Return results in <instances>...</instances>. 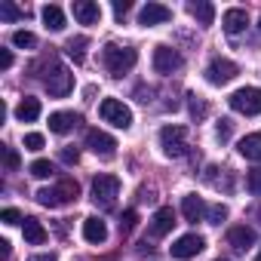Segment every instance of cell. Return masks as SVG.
<instances>
[{"instance_id":"obj_24","label":"cell","mask_w":261,"mask_h":261,"mask_svg":"<svg viewBox=\"0 0 261 261\" xmlns=\"http://www.w3.org/2000/svg\"><path fill=\"white\" fill-rule=\"evenodd\" d=\"M188 13H191L203 28H209V25L215 22V7L206 4V0H200V4H188Z\"/></svg>"},{"instance_id":"obj_14","label":"cell","mask_w":261,"mask_h":261,"mask_svg":"<svg viewBox=\"0 0 261 261\" xmlns=\"http://www.w3.org/2000/svg\"><path fill=\"white\" fill-rule=\"evenodd\" d=\"M172 224H175V212H172V206H163V209H157V212H154L148 233H151L154 240H160V237H166V233L172 230Z\"/></svg>"},{"instance_id":"obj_41","label":"cell","mask_w":261,"mask_h":261,"mask_svg":"<svg viewBox=\"0 0 261 261\" xmlns=\"http://www.w3.org/2000/svg\"><path fill=\"white\" fill-rule=\"evenodd\" d=\"M249 218H255V221L261 224V203H252V206H249Z\"/></svg>"},{"instance_id":"obj_1","label":"cell","mask_w":261,"mask_h":261,"mask_svg":"<svg viewBox=\"0 0 261 261\" xmlns=\"http://www.w3.org/2000/svg\"><path fill=\"white\" fill-rule=\"evenodd\" d=\"M101 62H105V68H108V74H111V77H123L126 71H133V68H136L139 53H136L133 46H117V43H108V46L101 49Z\"/></svg>"},{"instance_id":"obj_20","label":"cell","mask_w":261,"mask_h":261,"mask_svg":"<svg viewBox=\"0 0 261 261\" xmlns=\"http://www.w3.org/2000/svg\"><path fill=\"white\" fill-rule=\"evenodd\" d=\"M206 209H209V206H206L197 194H188V197L181 200V215H185L188 221H200V218L206 215Z\"/></svg>"},{"instance_id":"obj_11","label":"cell","mask_w":261,"mask_h":261,"mask_svg":"<svg viewBox=\"0 0 261 261\" xmlns=\"http://www.w3.org/2000/svg\"><path fill=\"white\" fill-rule=\"evenodd\" d=\"M86 148L92 154H98V157H114L117 142H114V136L101 133V129H89V133H86Z\"/></svg>"},{"instance_id":"obj_17","label":"cell","mask_w":261,"mask_h":261,"mask_svg":"<svg viewBox=\"0 0 261 261\" xmlns=\"http://www.w3.org/2000/svg\"><path fill=\"white\" fill-rule=\"evenodd\" d=\"M83 237H86V243H92V246H101V243L108 240V224H105L101 218L89 215V218L83 221Z\"/></svg>"},{"instance_id":"obj_23","label":"cell","mask_w":261,"mask_h":261,"mask_svg":"<svg viewBox=\"0 0 261 261\" xmlns=\"http://www.w3.org/2000/svg\"><path fill=\"white\" fill-rule=\"evenodd\" d=\"M16 117H19L22 123H34V120L40 117V101L31 98V95H25V98L16 105Z\"/></svg>"},{"instance_id":"obj_10","label":"cell","mask_w":261,"mask_h":261,"mask_svg":"<svg viewBox=\"0 0 261 261\" xmlns=\"http://www.w3.org/2000/svg\"><path fill=\"white\" fill-rule=\"evenodd\" d=\"M181 65H185V59H181L178 49H172V46H157L154 49V71L157 74H175V71H181Z\"/></svg>"},{"instance_id":"obj_16","label":"cell","mask_w":261,"mask_h":261,"mask_svg":"<svg viewBox=\"0 0 261 261\" xmlns=\"http://www.w3.org/2000/svg\"><path fill=\"white\" fill-rule=\"evenodd\" d=\"M255 240H258V233H255L249 224H237V227H230V230H227V243H230L233 249H240V252L252 249V246H255Z\"/></svg>"},{"instance_id":"obj_15","label":"cell","mask_w":261,"mask_h":261,"mask_svg":"<svg viewBox=\"0 0 261 261\" xmlns=\"http://www.w3.org/2000/svg\"><path fill=\"white\" fill-rule=\"evenodd\" d=\"M71 13L80 25H98V19H101V7L92 4V0H74Z\"/></svg>"},{"instance_id":"obj_30","label":"cell","mask_w":261,"mask_h":261,"mask_svg":"<svg viewBox=\"0 0 261 261\" xmlns=\"http://www.w3.org/2000/svg\"><path fill=\"white\" fill-rule=\"evenodd\" d=\"M136 224H139V212H136V209H126L123 218H120V230H123V233H133Z\"/></svg>"},{"instance_id":"obj_19","label":"cell","mask_w":261,"mask_h":261,"mask_svg":"<svg viewBox=\"0 0 261 261\" xmlns=\"http://www.w3.org/2000/svg\"><path fill=\"white\" fill-rule=\"evenodd\" d=\"M237 151H240L246 160H252V163H261V133H252V136L240 139Z\"/></svg>"},{"instance_id":"obj_38","label":"cell","mask_w":261,"mask_h":261,"mask_svg":"<svg viewBox=\"0 0 261 261\" xmlns=\"http://www.w3.org/2000/svg\"><path fill=\"white\" fill-rule=\"evenodd\" d=\"M230 129H233L230 120H221V123H218V142H227V139H230Z\"/></svg>"},{"instance_id":"obj_31","label":"cell","mask_w":261,"mask_h":261,"mask_svg":"<svg viewBox=\"0 0 261 261\" xmlns=\"http://www.w3.org/2000/svg\"><path fill=\"white\" fill-rule=\"evenodd\" d=\"M224 218H227V206L215 203V206H209V209H206V221H209V224H221Z\"/></svg>"},{"instance_id":"obj_3","label":"cell","mask_w":261,"mask_h":261,"mask_svg":"<svg viewBox=\"0 0 261 261\" xmlns=\"http://www.w3.org/2000/svg\"><path fill=\"white\" fill-rule=\"evenodd\" d=\"M43 83H46V89H49V95H56V98H65L71 89H74V74L62 65V62H56V59H49V65H46V77H43Z\"/></svg>"},{"instance_id":"obj_12","label":"cell","mask_w":261,"mask_h":261,"mask_svg":"<svg viewBox=\"0 0 261 261\" xmlns=\"http://www.w3.org/2000/svg\"><path fill=\"white\" fill-rule=\"evenodd\" d=\"M169 19H172V10L163 7V4H148V7H142V13H139V25H145V28L166 25Z\"/></svg>"},{"instance_id":"obj_37","label":"cell","mask_w":261,"mask_h":261,"mask_svg":"<svg viewBox=\"0 0 261 261\" xmlns=\"http://www.w3.org/2000/svg\"><path fill=\"white\" fill-rule=\"evenodd\" d=\"M129 10H133V4H129V0H114V16H117V19H123Z\"/></svg>"},{"instance_id":"obj_9","label":"cell","mask_w":261,"mask_h":261,"mask_svg":"<svg viewBox=\"0 0 261 261\" xmlns=\"http://www.w3.org/2000/svg\"><path fill=\"white\" fill-rule=\"evenodd\" d=\"M203 249H206V240H203L200 233H185V237H178V240L169 246L172 258H178V261H188V258L200 255Z\"/></svg>"},{"instance_id":"obj_5","label":"cell","mask_w":261,"mask_h":261,"mask_svg":"<svg viewBox=\"0 0 261 261\" xmlns=\"http://www.w3.org/2000/svg\"><path fill=\"white\" fill-rule=\"evenodd\" d=\"M98 114H101L105 123H111L117 129H129V126H133V111H129L120 98H105L98 105Z\"/></svg>"},{"instance_id":"obj_34","label":"cell","mask_w":261,"mask_h":261,"mask_svg":"<svg viewBox=\"0 0 261 261\" xmlns=\"http://www.w3.org/2000/svg\"><path fill=\"white\" fill-rule=\"evenodd\" d=\"M0 221H4V224H19V221H25V218H22L19 209H4V212H0Z\"/></svg>"},{"instance_id":"obj_32","label":"cell","mask_w":261,"mask_h":261,"mask_svg":"<svg viewBox=\"0 0 261 261\" xmlns=\"http://www.w3.org/2000/svg\"><path fill=\"white\" fill-rule=\"evenodd\" d=\"M43 145H46V139L40 133H28L25 136V151H43Z\"/></svg>"},{"instance_id":"obj_26","label":"cell","mask_w":261,"mask_h":261,"mask_svg":"<svg viewBox=\"0 0 261 261\" xmlns=\"http://www.w3.org/2000/svg\"><path fill=\"white\" fill-rule=\"evenodd\" d=\"M188 111H191V117H194L197 123L209 117V105H206V98H203V95H197V92H191V95H188Z\"/></svg>"},{"instance_id":"obj_44","label":"cell","mask_w":261,"mask_h":261,"mask_svg":"<svg viewBox=\"0 0 261 261\" xmlns=\"http://www.w3.org/2000/svg\"><path fill=\"white\" fill-rule=\"evenodd\" d=\"M258 31H261V19H258Z\"/></svg>"},{"instance_id":"obj_22","label":"cell","mask_w":261,"mask_h":261,"mask_svg":"<svg viewBox=\"0 0 261 261\" xmlns=\"http://www.w3.org/2000/svg\"><path fill=\"white\" fill-rule=\"evenodd\" d=\"M86 46H89V37H71L68 40V46H65V56L74 62V65H83L86 62Z\"/></svg>"},{"instance_id":"obj_42","label":"cell","mask_w":261,"mask_h":261,"mask_svg":"<svg viewBox=\"0 0 261 261\" xmlns=\"http://www.w3.org/2000/svg\"><path fill=\"white\" fill-rule=\"evenodd\" d=\"M0 258H4V261L10 258V243L7 240H0Z\"/></svg>"},{"instance_id":"obj_28","label":"cell","mask_w":261,"mask_h":261,"mask_svg":"<svg viewBox=\"0 0 261 261\" xmlns=\"http://www.w3.org/2000/svg\"><path fill=\"white\" fill-rule=\"evenodd\" d=\"M28 172H31L34 178H49V175L56 172V166H53L49 160H34V163L28 166Z\"/></svg>"},{"instance_id":"obj_21","label":"cell","mask_w":261,"mask_h":261,"mask_svg":"<svg viewBox=\"0 0 261 261\" xmlns=\"http://www.w3.org/2000/svg\"><path fill=\"white\" fill-rule=\"evenodd\" d=\"M22 233H25V243H31V246H43L46 243V227L37 218H25L22 221Z\"/></svg>"},{"instance_id":"obj_35","label":"cell","mask_w":261,"mask_h":261,"mask_svg":"<svg viewBox=\"0 0 261 261\" xmlns=\"http://www.w3.org/2000/svg\"><path fill=\"white\" fill-rule=\"evenodd\" d=\"M4 163H7V169H19V154L13 148H4Z\"/></svg>"},{"instance_id":"obj_43","label":"cell","mask_w":261,"mask_h":261,"mask_svg":"<svg viewBox=\"0 0 261 261\" xmlns=\"http://www.w3.org/2000/svg\"><path fill=\"white\" fill-rule=\"evenodd\" d=\"M255 261H261V252H258V255H255Z\"/></svg>"},{"instance_id":"obj_40","label":"cell","mask_w":261,"mask_h":261,"mask_svg":"<svg viewBox=\"0 0 261 261\" xmlns=\"http://www.w3.org/2000/svg\"><path fill=\"white\" fill-rule=\"evenodd\" d=\"M28 261H59V258H56V252H37V255H31Z\"/></svg>"},{"instance_id":"obj_13","label":"cell","mask_w":261,"mask_h":261,"mask_svg":"<svg viewBox=\"0 0 261 261\" xmlns=\"http://www.w3.org/2000/svg\"><path fill=\"white\" fill-rule=\"evenodd\" d=\"M80 123H83L80 114H74V111H56V114H49V133L65 136V133H71V129H77Z\"/></svg>"},{"instance_id":"obj_29","label":"cell","mask_w":261,"mask_h":261,"mask_svg":"<svg viewBox=\"0 0 261 261\" xmlns=\"http://www.w3.org/2000/svg\"><path fill=\"white\" fill-rule=\"evenodd\" d=\"M13 43H16L19 49H34V46H37V37H34L31 31H16V34H13Z\"/></svg>"},{"instance_id":"obj_36","label":"cell","mask_w":261,"mask_h":261,"mask_svg":"<svg viewBox=\"0 0 261 261\" xmlns=\"http://www.w3.org/2000/svg\"><path fill=\"white\" fill-rule=\"evenodd\" d=\"M249 191L252 194H261V169H252L249 172Z\"/></svg>"},{"instance_id":"obj_2","label":"cell","mask_w":261,"mask_h":261,"mask_svg":"<svg viewBox=\"0 0 261 261\" xmlns=\"http://www.w3.org/2000/svg\"><path fill=\"white\" fill-rule=\"evenodd\" d=\"M77 197H80V185H77L74 178H62L59 185L37 191V203L46 206V209H59V206H65V203H74Z\"/></svg>"},{"instance_id":"obj_27","label":"cell","mask_w":261,"mask_h":261,"mask_svg":"<svg viewBox=\"0 0 261 261\" xmlns=\"http://www.w3.org/2000/svg\"><path fill=\"white\" fill-rule=\"evenodd\" d=\"M28 13L25 10H19L16 4H10V0H4V4H0V19L4 22H19V19H25Z\"/></svg>"},{"instance_id":"obj_8","label":"cell","mask_w":261,"mask_h":261,"mask_svg":"<svg viewBox=\"0 0 261 261\" xmlns=\"http://www.w3.org/2000/svg\"><path fill=\"white\" fill-rule=\"evenodd\" d=\"M237 74H240V68H237L230 59H221V56H215V59L206 65V80H209L212 86H224V83H230Z\"/></svg>"},{"instance_id":"obj_25","label":"cell","mask_w":261,"mask_h":261,"mask_svg":"<svg viewBox=\"0 0 261 261\" xmlns=\"http://www.w3.org/2000/svg\"><path fill=\"white\" fill-rule=\"evenodd\" d=\"M40 16H43V25H46L49 31H62V28H65V13H62V7L49 4V7L40 10Z\"/></svg>"},{"instance_id":"obj_6","label":"cell","mask_w":261,"mask_h":261,"mask_svg":"<svg viewBox=\"0 0 261 261\" xmlns=\"http://www.w3.org/2000/svg\"><path fill=\"white\" fill-rule=\"evenodd\" d=\"M117 194H120V178L117 175H95L92 178V200H95V206L111 209Z\"/></svg>"},{"instance_id":"obj_7","label":"cell","mask_w":261,"mask_h":261,"mask_svg":"<svg viewBox=\"0 0 261 261\" xmlns=\"http://www.w3.org/2000/svg\"><path fill=\"white\" fill-rule=\"evenodd\" d=\"M160 145L166 157H181L188 151V133L185 126H163L160 129Z\"/></svg>"},{"instance_id":"obj_18","label":"cell","mask_w":261,"mask_h":261,"mask_svg":"<svg viewBox=\"0 0 261 261\" xmlns=\"http://www.w3.org/2000/svg\"><path fill=\"white\" fill-rule=\"evenodd\" d=\"M221 25H224V31H227V34H240V31H246L249 16H246V10L233 7V10H227V13L221 16Z\"/></svg>"},{"instance_id":"obj_39","label":"cell","mask_w":261,"mask_h":261,"mask_svg":"<svg viewBox=\"0 0 261 261\" xmlns=\"http://www.w3.org/2000/svg\"><path fill=\"white\" fill-rule=\"evenodd\" d=\"M0 68H4V71L13 68V53L10 49H0Z\"/></svg>"},{"instance_id":"obj_4","label":"cell","mask_w":261,"mask_h":261,"mask_svg":"<svg viewBox=\"0 0 261 261\" xmlns=\"http://www.w3.org/2000/svg\"><path fill=\"white\" fill-rule=\"evenodd\" d=\"M227 101H230V108H233L237 114H246V117L261 114V89H255V86H243V89L230 92Z\"/></svg>"},{"instance_id":"obj_33","label":"cell","mask_w":261,"mask_h":261,"mask_svg":"<svg viewBox=\"0 0 261 261\" xmlns=\"http://www.w3.org/2000/svg\"><path fill=\"white\" fill-rule=\"evenodd\" d=\"M59 160L68 163V166H74V163L80 160V151H77V148H62V151H59Z\"/></svg>"}]
</instances>
